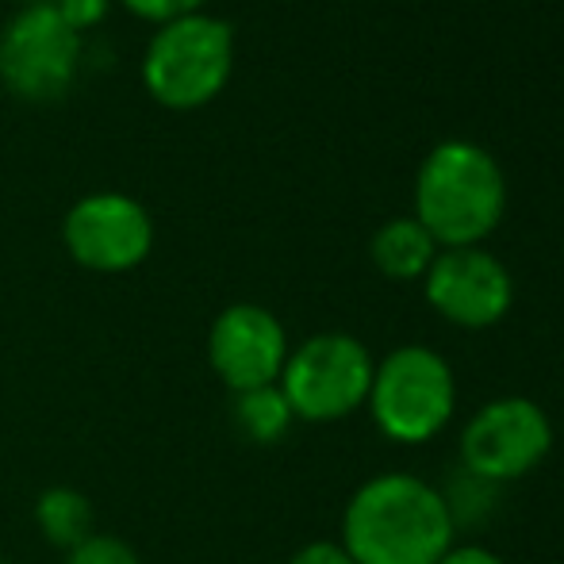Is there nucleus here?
<instances>
[{
  "mask_svg": "<svg viewBox=\"0 0 564 564\" xmlns=\"http://www.w3.org/2000/svg\"><path fill=\"white\" fill-rule=\"evenodd\" d=\"M453 538L438 488L411 473L372 476L341 511V545L357 564H438Z\"/></svg>",
  "mask_w": 564,
  "mask_h": 564,
  "instance_id": "f257e3e1",
  "label": "nucleus"
},
{
  "mask_svg": "<svg viewBox=\"0 0 564 564\" xmlns=\"http://www.w3.org/2000/svg\"><path fill=\"white\" fill-rule=\"evenodd\" d=\"M507 212V177L499 162L468 139H446L423 158L415 177V219L438 250L480 246Z\"/></svg>",
  "mask_w": 564,
  "mask_h": 564,
  "instance_id": "f03ea898",
  "label": "nucleus"
},
{
  "mask_svg": "<svg viewBox=\"0 0 564 564\" xmlns=\"http://www.w3.org/2000/svg\"><path fill=\"white\" fill-rule=\"evenodd\" d=\"M372 426L395 446H426L449 426L457 411V377L438 349L395 346L372 365L369 400Z\"/></svg>",
  "mask_w": 564,
  "mask_h": 564,
  "instance_id": "7ed1b4c3",
  "label": "nucleus"
},
{
  "mask_svg": "<svg viewBox=\"0 0 564 564\" xmlns=\"http://www.w3.org/2000/svg\"><path fill=\"white\" fill-rule=\"evenodd\" d=\"M235 69V31L219 15L162 23L142 54V85L170 112H196L227 89Z\"/></svg>",
  "mask_w": 564,
  "mask_h": 564,
  "instance_id": "20e7f679",
  "label": "nucleus"
},
{
  "mask_svg": "<svg viewBox=\"0 0 564 564\" xmlns=\"http://www.w3.org/2000/svg\"><path fill=\"white\" fill-rule=\"evenodd\" d=\"M372 354L361 338L323 330L289 349L276 388L300 423H338L365 408L372 384Z\"/></svg>",
  "mask_w": 564,
  "mask_h": 564,
  "instance_id": "39448f33",
  "label": "nucleus"
},
{
  "mask_svg": "<svg viewBox=\"0 0 564 564\" xmlns=\"http://www.w3.org/2000/svg\"><path fill=\"white\" fill-rule=\"evenodd\" d=\"M553 449V423L542 403L530 395L488 400L457 438V465L491 484H511L530 476Z\"/></svg>",
  "mask_w": 564,
  "mask_h": 564,
  "instance_id": "423d86ee",
  "label": "nucleus"
},
{
  "mask_svg": "<svg viewBox=\"0 0 564 564\" xmlns=\"http://www.w3.org/2000/svg\"><path fill=\"white\" fill-rule=\"evenodd\" d=\"M82 66V35L54 12V4H31L0 31V82L20 100H58L74 89Z\"/></svg>",
  "mask_w": 564,
  "mask_h": 564,
  "instance_id": "0eeeda50",
  "label": "nucleus"
},
{
  "mask_svg": "<svg viewBox=\"0 0 564 564\" xmlns=\"http://www.w3.org/2000/svg\"><path fill=\"white\" fill-rule=\"evenodd\" d=\"M62 246L89 273H131L154 250V219L127 193H89L62 219Z\"/></svg>",
  "mask_w": 564,
  "mask_h": 564,
  "instance_id": "6e6552de",
  "label": "nucleus"
},
{
  "mask_svg": "<svg viewBox=\"0 0 564 564\" xmlns=\"http://www.w3.org/2000/svg\"><path fill=\"white\" fill-rule=\"evenodd\" d=\"M426 304L460 330H488L507 319L514 304L511 269L484 246L438 250L423 276Z\"/></svg>",
  "mask_w": 564,
  "mask_h": 564,
  "instance_id": "1a4fd4ad",
  "label": "nucleus"
},
{
  "mask_svg": "<svg viewBox=\"0 0 564 564\" xmlns=\"http://www.w3.org/2000/svg\"><path fill=\"white\" fill-rule=\"evenodd\" d=\"M289 349L284 323L261 304H230L212 319L208 365L235 395L276 384Z\"/></svg>",
  "mask_w": 564,
  "mask_h": 564,
  "instance_id": "9d476101",
  "label": "nucleus"
},
{
  "mask_svg": "<svg viewBox=\"0 0 564 564\" xmlns=\"http://www.w3.org/2000/svg\"><path fill=\"white\" fill-rule=\"evenodd\" d=\"M369 258L388 281H423L431 261L438 258V242L426 235V227L415 216L388 219L372 235Z\"/></svg>",
  "mask_w": 564,
  "mask_h": 564,
  "instance_id": "9b49d317",
  "label": "nucleus"
},
{
  "mask_svg": "<svg viewBox=\"0 0 564 564\" xmlns=\"http://www.w3.org/2000/svg\"><path fill=\"white\" fill-rule=\"evenodd\" d=\"M35 527L51 545L62 553L77 550L85 538L97 534V511L85 491L69 488V484H54V488L39 491L35 499Z\"/></svg>",
  "mask_w": 564,
  "mask_h": 564,
  "instance_id": "f8f14e48",
  "label": "nucleus"
},
{
  "mask_svg": "<svg viewBox=\"0 0 564 564\" xmlns=\"http://www.w3.org/2000/svg\"><path fill=\"white\" fill-rule=\"evenodd\" d=\"M230 415H235V426L246 442L253 446H273L284 434L292 431L296 415H292L289 400L276 384L269 388H253V392H238L235 403H230Z\"/></svg>",
  "mask_w": 564,
  "mask_h": 564,
  "instance_id": "ddd939ff",
  "label": "nucleus"
},
{
  "mask_svg": "<svg viewBox=\"0 0 564 564\" xmlns=\"http://www.w3.org/2000/svg\"><path fill=\"white\" fill-rule=\"evenodd\" d=\"M438 496L449 511L453 530H473V527H484V522L496 514L499 484L480 480V476H473L468 468L457 465L453 468V476H446V484L438 488Z\"/></svg>",
  "mask_w": 564,
  "mask_h": 564,
  "instance_id": "4468645a",
  "label": "nucleus"
},
{
  "mask_svg": "<svg viewBox=\"0 0 564 564\" xmlns=\"http://www.w3.org/2000/svg\"><path fill=\"white\" fill-rule=\"evenodd\" d=\"M66 564H142L139 553L123 542V538H112V534H93L85 538L77 550L66 553Z\"/></svg>",
  "mask_w": 564,
  "mask_h": 564,
  "instance_id": "2eb2a0df",
  "label": "nucleus"
},
{
  "mask_svg": "<svg viewBox=\"0 0 564 564\" xmlns=\"http://www.w3.org/2000/svg\"><path fill=\"white\" fill-rule=\"evenodd\" d=\"M119 4L127 8L131 15H139V20L154 23V28H162V23H173V20H185V15H196L208 0H119Z\"/></svg>",
  "mask_w": 564,
  "mask_h": 564,
  "instance_id": "dca6fc26",
  "label": "nucleus"
},
{
  "mask_svg": "<svg viewBox=\"0 0 564 564\" xmlns=\"http://www.w3.org/2000/svg\"><path fill=\"white\" fill-rule=\"evenodd\" d=\"M51 4H54V12H58L62 20L77 31V35H85V31L97 28V23L105 20L112 0H51Z\"/></svg>",
  "mask_w": 564,
  "mask_h": 564,
  "instance_id": "f3484780",
  "label": "nucleus"
},
{
  "mask_svg": "<svg viewBox=\"0 0 564 564\" xmlns=\"http://www.w3.org/2000/svg\"><path fill=\"white\" fill-rule=\"evenodd\" d=\"M289 564H357L341 542H307L289 557Z\"/></svg>",
  "mask_w": 564,
  "mask_h": 564,
  "instance_id": "a211bd4d",
  "label": "nucleus"
},
{
  "mask_svg": "<svg viewBox=\"0 0 564 564\" xmlns=\"http://www.w3.org/2000/svg\"><path fill=\"white\" fill-rule=\"evenodd\" d=\"M438 564H507L499 553H491L488 545H449V553Z\"/></svg>",
  "mask_w": 564,
  "mask_h": 564,
  "instance_id": "6ab92c4d",
  "label": "nucleus"
},
{
  "mask_svg": "<svg viewBox=\"0 0 564 564\" xmlns=\"http://www.w3.org/2000/svg\"><path fill=\"white\" fill-rule=\"evenodd\" d=\"M0 564H12V561H4V557H0Z\"/></svg>",
  "mask_w": 564,
  "mask_h": 564,
  "instance_id": "aec40b11",
  "label": "nucleus"
}]
</instances>
